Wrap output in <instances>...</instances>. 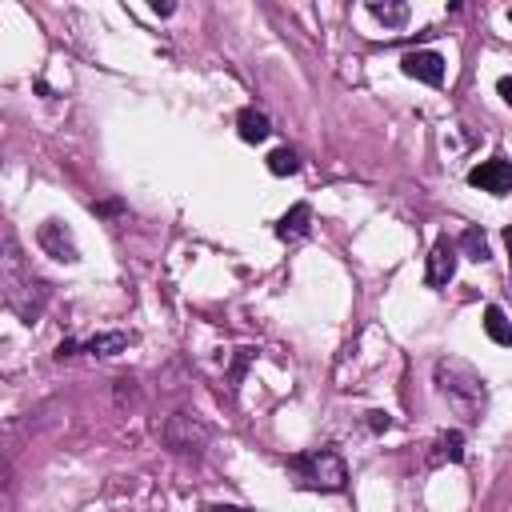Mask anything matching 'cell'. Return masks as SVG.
Instances as JSON below:
<instances>
[{"label":"cell","mask_w":512,"mask_h":512,"mask_svg":"<svg viewBox=\"0 0 512 512\" xmlns=\"http://www.w3.org/2000/svg\"><path fill=\"white\" fill-rule=\"evenodd\" d=\"M212 512H248V508H232V504H220V508H212Z\"/></svg>","instance_id":"obj_19"},{"label":"cell","mask_w":512,"mask_h":512,"mask_svg":"<svg viewBox=\"0 0 512 512\" xmlns=\"http://www.w3.org/2000/svg\"><path fill=\"white\" fill-rule=\"evenodd\" d=\"M400 68H404V76H412V80H420V84H432V88H440V84H444V56H440V52H432V48L404 52Z\"/></svg>","instance_id":"obj_6"},{"label":"cell","mask_w":512,"mask_h":512,"mask_svg":"<svg viewBox=\"0 0 512 512\" xmlns=\"http://www.w3.org/2000/svg\"><path fill=\"white\" fill-rule=\"evenodd\" d=\"M36 244H40L52 260H64V264H76V260H80L76 236H72L68 224H60V220H44V224L36 228Z\"/></svg>","instance_id":"obj_4"},{"label":"cell","mask_w":512,"mask_h":512,"mask_svg":"<svg viewBox=\"0 0 512 512\" xmlns=\"http://www.w3.org/2000/svg\"><path fill=\"white\" fill-rule=\"evenodd\" d=\"M288 468L296 472V480L312 492H340L348 484V472H344V460L332 452V448H312V452H300L288 460Z\"/></svg>","instance_id":"obj_2"},{"label":"cell","mask_w":512,"mask_h":512,"mask_svg":"<svg viewBox=\"0 0 512 512\" xmlns=\"http://www.w3.org/2000/svg\"><path fill=\"white\" fill-rule=\"evenodd\" d=\"M236 128H240V140H248V144H260V140H268V132H272V124H268V116H264L260 108H240Z\"/></svg>","instance_id":"obj_10"},{"label":"cell","mask_w":512,"mask_h":512,"mask_svg":"<svg viewBox=\"0 0 512 512\" xmlns=\"http://www.w3.org/2000/svg\"><path fill=\"white\" fill-rule=\"evenodd\" d=\"M392 420H388V412H372V428H388Z\"/></svg>","instance_id":"obj_17"},{"label":"cell","mask_w":512,"mask_h":512,"mask_svg":"<svg viewBox=\"0 0 512 512\" xmlns=\"http://www.w3.org/2000/svg\"><path fill=\"white\" fill-rule=\"evenodd\" d=\"M268 172H272V176H292V172H300L296 152H292V148H276V152L268 156Z\"/></svg>","instance_id":"obj_14"},{"label":"cell","mask_w":512,"mask_h":512,"mask_svg":"<svg viewBox=\"0 0 512 512\" xmlns=\"http://www.w3.org/2000/svg\"><path fill=\"white\" fill-rule=\"evenodd\" d=\"M432 380H436V392H440L468 424H476V420L484 416L488 388H484V376H480L472 364H464V360H456V356H444V360H436Z\"/></svg>","instance_id":"obj_1"},{"label":"cell","mask_w":512,"mask_h":512,"mask_svg":"<svg viewBox=\"0 0 512 512\" xmlns=\"http://www.w3.org/2000/svg\"><path fill=\"white\" fill-rule=\"evenodd\" d=\"M308 228H312V208L300 200V204H292V208L280 216L276 236H280V240H300V236H308Z\"/></svg>","instance_id":"obj_9"},{"label":"cell","mask_w":512,"mask_h":512,"mask_svg":"<svg viewBox=\"0 0 512 512\" xmlns=\"http://www.w3.org/2000/svg\"><path fill=\"white\" fill-rule=\"evenodd\" d=\"M4 252H8V256H4V296H8V304L20 312V304H24V296H20V292H32V296H40V300H44L48 292H44V284L32 276V268L20 260L12 232L4 236Z\"/></svg>","instance_id":"obj_3"},{"label":"cell","mask_w":512,"mask_h":512,"mask_svg":"<svg viewBox=\"0 0 512 512\" xmlns=\"http://www.w3.org/2000/svg\"><path fill=\"white\" fill-rule=\"evenodd\" d=\"M496 92H500V96H504V100L512 104V76H500V84H496Z\"/></svg>","instance_id":"obj_16"},{"label":"cell","mask_w":512,"mask_h":512,"mask_svg":"<svg viewBox=\"0 0 512 512\" xmlns=\"http://www.w3.org/2000/svg\"><path fill=\"white\" fill-rule=\"evenodd\" d=\"M468 184L480 188V192L504 196V192H512V164H508L504 156H492V160H484V164H476V168L468 172Z\"/></svg>","instance_id":"obj_5"},{"label":"cell","mask_w":512,"mask_h":512,"mask_svg":"<svg viewBox=\"0 0 512 512\" xmlns=\"http://www.w3.org/2000/svg\"><path fill=\"white\" fill-rule=\"evenodd\" d=\"M456 248H460L468 260H488V256H492V252H488V236H484L480 228H464Z\"/></svg>","instance_id":"obj_12"},{"label":"cell","mask_w":512,"mask_h":512,"mask_svg":"<svg viewBox=\"0 0 512 512\" xmlns=\"http://www.w3.org/2000/svg\"><path fill=\"white\" fill-rule=\"evenodd\" d=\"M152 12H156V16H172V4H160V0H156Z\"/></svg>","instance_id":"obj_18"},{"label":"cell","mask_w":512,"mask_h":512,"mask_svg":"<svg viewBox=\"0 0 512 512\" xmlns=\"http://www.w3.org/2000/svg\"><path fill=\"white\" fill-rule=\"evenodd\" d=\"M460 444H464V440H460V432L440 436V440H436V452H432V464H440V460H452V464H456V460L464 456V448H460Z\"/></svg>","instance_id":"obj_15"},{"label":"cell","mask_w":512,"mask_h":512,"mask_svg":"<svg viewBox=\"0 0 512 512\" xmlns=\"http://www.w3.org/2000/svg\"><path fill=\"white\" fill-rule=\"evenodd\" d=\"M508 252H512V228H508Z\"/></svg>","instance_id":"obj_20"},{"label":"cell","mask_w":512,"mask_h":512,"mask_svg":"<svg viewBox=\"0 0 512 512\" xmlns=\"http://www.w3.org/2000/svg\"><path fill=\"white\" fill-rule=\"evenodd\" d=\"M128 348V332H100V336H92V340H84V344H76V340H64L60 348H56V356L64 360V356H76V352H92V356H116V352H124Z\"/></svg>","instance_id":"obj_8"},{"label":"cell","mask_w":512,"mask_h":512,"mask_svg":"<svg viewBox=\"0 0 512 512\" xmlns=\"http://www.w3.org/2000/svg\"><path fill=\"white\" fill-rule=\"evenodd\" d=\"M456 260H460V248H456L448 236H440V240L432 244V252H428V272H424L428 288H444V284L456 276Z\"/></svg>","instance_id":"obj_7"},{"label":"cell","mask_w":512,"mask_h":512,"mask_svg":"<svg viewBox=\"0 0 512 512\" xmlns=\"http://www.w3.org/2000/svg\"><path fill=\"white\" fill-rule=\"evenodd\" d=\"M484 332H488L500 348H512V324H508V316H504L496 304L484 308Z\"/></svg>","instance_id":"obj_11"},{"label":"cell","mask_w":512,"mask_h":512,"mask_svg":"<svg viewBox=\"0 0 512 512\" xmlns=\"http://www.w3.org/2000/svg\"><path fill=\"white\" fill-rule=\"evenodd\" d=\"M368 12H372L384 28H400V24L408 20V4H380V0H372Z\"/></svg>","instance_id":"obj_13"}]
</instances>
